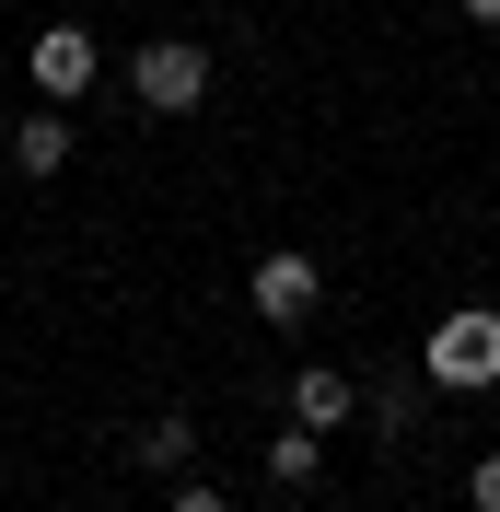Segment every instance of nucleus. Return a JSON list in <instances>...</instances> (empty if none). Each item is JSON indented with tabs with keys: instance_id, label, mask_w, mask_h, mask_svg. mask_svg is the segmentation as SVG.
<instances>
[{
	"instance_id": "nucleus-1",
	"label": "nucleus",
	"mask_w": 500,
	"mask_h": 512,
	"mask_svg": "<svg viewBox=\"0 0 500 512\" xmlns=\"http://www.w3.org/2000/svg\"><path fill=\"white\" fill-rule=\"evenodd\" d=\"M419 384H431V396H489L500 384V303H454V315L419 338Z\"/></svg>"
},
{
	"instance_id": "nucleus-2",
	"label": "nucleus",
	"mask_w": 500,
	"mask_h": 512,
	"mask_svg": "<svg viewBox=\"0 0 500 512\" xmlns=\"http://www.w3.org/2000/svg\"><path fill=\"white\" fill-rule=\"evenodd\" d=\"M128 94H140V117H187V105L210 94V47H198V35H152V47L128 59Z\"/></svg>"
},
{
	"instance_id": "nucleus-3",
	"label": "nucleus",
	"mask_w": 500,
	"mask_h": 512,
	"mask_svg": "<svg viewBox=\"0 0 500 512\" xmlns=\"http://www.w3.org/2000/svg\"><path fill=\"white\" fill-rule=\"evenodd\" d=\"M245 303H256L268 326H314V303H326V268H314L303 245H268V256H256V280H245Z\"/></svg>"
},
{
	"instance_id": "nucleus-4",
	"label": "nucleus",
	"mask_w": 500,
	"mask_h": 512,
	"mask_svg": "<svg viewBox=\"0 0 500 512\" xmlns=\"http://www.w3.org/2000/svg\"><path fill=\"white\" fill-rule=\"evenodd\" d=\"M24 70H35V94H47V105L94 94V35H82V24H47V35L24 47Z\"/></svg>"
},
{
	"instance_id": "nucleus-5",
	"label": "nucleus",
	"mask_w": 500,
	"mask_h": 512,
	"mask_svg": "<svg viewBox=\"0 0 500 512\" xmlns=\"http://www.w3.org/2000/svg\"><path fill=\"white\" fill-rule=\"evenodd\" d=\"M349 408H361V384H349L338 361H303V373H291V419H303V431H338Z\"/></svg>"
},
{
	"instance_id": "nucleus-6",
	"label": "nucleus",
	"mask_w": 500,
	"mask_h": 512,
	"mask_svg": "<svg viewBox=\"0 0 500 512\" xmlns=\"http://www.w3.org/2000/svg\"><path fill=\"white\" fill-rule=\"evenodd\" d=\"M314 478H326V431H303V419L268 431V489H314Z\"/></svg>"
},
{
	"instance_id": "nucleus-7",
	"label": "nucleus",
	"mask_w": 500,
	"mask_h": 512,
	"mask_svg": "<svg viewBox=\"0 0 500 512\" xmlns=\"http://www.w3.org/2000/svg\"><path fill=\"white\" fill-rule=\"evenodd\" d=\"M12 163H24V175H59V163H70V117H59V105H35V117L12 128Z\"/></svg>"
},
{
	"instance_id": "nucleus-8",
	"label": "nucleus",
	"mask_w": 500,
	"mask_h": 512,
	"mask_svg": "<svg viewBox=\"0 0 500 512\" xmlns=\"http://www.w3.org/2000/svg\"><path fill=\"white\" fill-rule=\"evenodd\" d=\"M140 466H163V478H175V466H198V419H187V408L140 419Z\"/></svg>"
},
{
	"instance_id": "nucleus-9",
	"label": "nucleus",
	"mask_w": 500,
	"mask_h": 512,
	"mask_svg": "<svg viewBox=\"0 0 500 512\" xmlns=\"http://www.w3.org/2000/svg\"><path fill=\"white\" fill-rule=\"evenodd\" d=\"M466 512H500V454H477V466H466Z\"/></svg>"
},
{
	"instance_id": "nucleus-10",
	"label": "nucleus",
	"mask_w": 500,
	"mask_h": 512,
	"mask_svg": "<svg viewBox=\"0 0 500 512\" xmlns=\"http://www.w3.org/2000/svg\"><path fill=\"white\" fill-rule=\"evenodd\" d=\"M163 512H233V501H221V489H198V478H187V489H175V501H163Z\"/></svg>"
},
{
	"instance_id": "nucleus-11",
	"label": "nucleus",
	"mask_w": 500,
	"mask_h": 512,
	"mask_svg": "<svg viewBox=\"0 0 500 512\" xmlns=\"http://www.w3.org/2000/svg\"><path fill=\"white\" fill-rule=\"evenodd\" d=\"M466 24H500V0H466Z\"/></svg>"
}]
</instances>
